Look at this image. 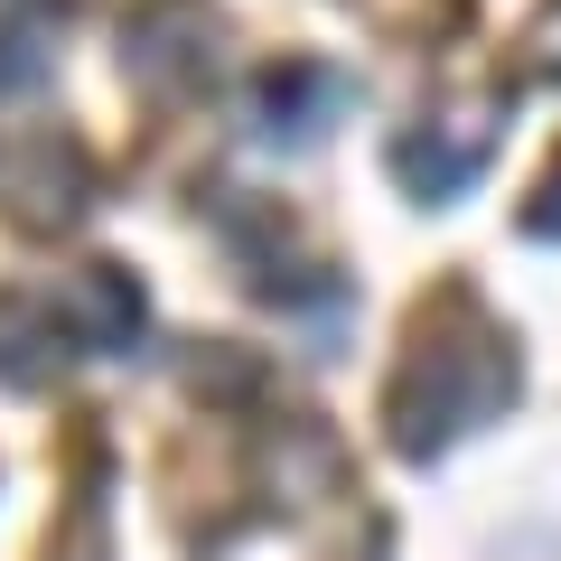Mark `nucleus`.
I'll use <instances>...</instances> for the list:
<instances>
[{
	"label": "nucleus",
	"instance_id": "nucleus-1",
	"mask_svg": "<svg viewBox=\"0 0 561 561\" xmlns=\"http://www.w3.org/2000/svg\"><path fill=\"white\" fill-rule=\"evenodd\" d=\"M505 402H515V346H505L468 300H449L440 328H421V346H412V365H402L383 421H393L402 459H440L449 440H468V431L496 421Z\"/></svg>",
	"mask_w": 561,
	"mask_h": 561
},
{
	"label": "nucleus",
	"instance_id": "nucleus-2",
	"mask_svg": "<svg viewBox=\"0 0 561 561\" xmlns=\"http://www.w3.org/2000/svg\"><path fill=\"white\" fill-rule=\"evenodd\" d=\"M47 319H57V337H66V346L122 356V346L140 337V319H150V300H140V280L122 272V262H84V272H66V280H57Z\"/></svg>",
	"mask_w": 561,
	"mask_h": 561
},
{
	"label": "nucleus",
	"instance_id": "nucleus-3",
	"mask_svg": "<svg viewBox=\"0 0 561 561\" xmlns=\"http://www.w3.org/2000/svg\"><path fill=\"white\" fill-rule=\"evenodd\" d=\"M0 197H10V216H20V225H76V206H84V160H76V140L38 131L20 160H0Z\"/></svg>",
	"mask_w": 561,
	"mask_h": 561
},
{
	"label": "nucleus",
	"instance_id": "nucleus-4",
	"mask_svg": "<svg viewBox=\"0 0 561 561\" xmlns=\"http://www.w3.org/2000/svg\"><path fill=\"white\" fill-rule=\"evenodd\" d=\"M131 76L179 94V84L206 76V10L197 0H160V10H140L131 20Z\"/></svg>",
	"mask_w": 561,
	"mask_h": 561
},
{
	"label": "nucleus",
	"instance_id": "nucleus-5",
	"mask_svg": "<svg viewBox=\"0 0 561 561\" xmlns=\"http://www.w3.org/2000/svg\"><path fill=\"white\" fill-rule=\"evenodd\" d=\"M486 150H496V131H486V122H459V131H449V122H431V131H412V140L393 150V169H402V187H412V197H459V187L486 169Z\"/></svg>",
	"mask_w": 561,
	"mask_h": 561
},
{
	"label": "nucleus",
	"instance_id": "nucleus-6",
	"mask_svg": "<svg viewBox=\"0 0 561 561\" xmlns=\"http://www.w3.org/2000/svg\"><path fill=\"white\" fill-rule=\"evenodd\" d=\"M337 103H346V84L328 76V66H272L253 113H262V131H272V140H319Z\"/></svg>",
	"mask_w": 561,
	"mask_h": 561
},
{
	"label": "nucleus",
	"instance_id": "nucleus-7",
	"mask_svg": "<svg viewBox=\"0 0 561 561\" xmlns=\"http://www.w3.org/2000/svg\"><path fill=\"white\" fill-rule=\"evenodd\" d=\"M47 38H57V0H10L0 10V84H38Z\"/></svg>",
	"mask_w": 561,
	"mask_h": 561
},
{
	"label": "nucleus",
	"instance_id": "nucleus-8",
	"mask_svg": "<svg viewBox=\"0 0 561 561\" xmlns=\"http://www.w3.org/2000/svg\"><path fill=\"white\" fill-rule=\"evenodd\" d=\"M524 234H561V169L542 179V197L524 206Z\"/></svg>",
	"mask_w": 561,
	"mask_h": 561
},
{
	"label": "nucleus",
	"instance_id": "nucleus-9",
	"mask_svg": "<svg viewBox=\"0 0 561 561\" xmlns=\"http://www.w3.org/2000/svg\"><path fill=\"white\" fill-rule=\"evenodd\" d=\"M534 66H542V76H561V10L534 28Z\"/></svg>",
	"mask_w": 561,
	"mask_h": 561
}]
</instances>
